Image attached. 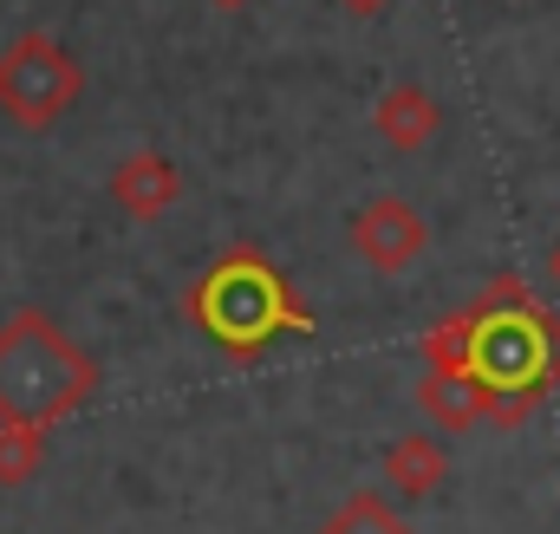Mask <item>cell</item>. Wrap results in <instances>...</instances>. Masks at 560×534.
Instances as JSON below:
<instances>
[{
	"label": "cell",
	"instance_id": "6da1fadb",
	"mask_svg": "<svg viewBox=\"0 0 560 534\" xmlns=\"http://www.w3.org/2000/svg\"><path fill=\"white\" fill-rule=\"evenodd\" d=\"M92 392H98V365L59 320H46L39 306H20L0 326V423L52 430Z\"/></svg>",
	"mask_w": 560,
	"mask_h": 534
},
{
	"label": "cell",
	"instance_id": "7a4b0ae2",
	"mask_svg": "<svg viewBox=\"0 0 560 534\" xmlns=\"http://www.w3.org/2000/svg\"><path fill=\"white\" fill-rule=\"evenodd\" d=\"M189 306H196V320H202L229 352H261L275 333H306V326H313L306 306L293 300V287H287L255 248H235L229 262L189 293Z\"/></svg>",
	"mask_w": 560,
	"mask_h": 534
},
{
	"label": "cell",
	"instance_id": "3957f363",
	"mask_svg": "<svg viewBox=\"0 0 560 534\" xmlns=\"http://www.w3.org/2000/svg\"><path fill=\"white\" fill-rule=\"evenodd\" d=\"M79 98L85 72L52 33H20L0 46V118H13L20 131H52Z\"/></svg>",
	"mask_w": 560,
	"mask_h": 534
},
{
	"label": "cell",
	"instance_id": "277c9868",
	"mask_svg": "<svg viewBox=\"0 0 560 534\" xmlns=\"http://www.w3.org/2000/svg\"><path fill=\"white\" fill-rule=\"evenodd\" d=\"M346 235H352V255L372 267V274H405V267H418L423 248H430V222H423L405 196H372V202L352 216Z\"/></svg>",
	"mask_w": 560,
	"mask_h": 534
},
{
	"label": "cell",
	"instance_id": "5b68a950",
	"mask_svg": "<svg viewBox=\"0 0 560 534\" xmlns=\"http://www.w3.org/2000/svg\"><path fill=\"white\" fill-rule=\"evenodd\" d=\"M176 196H183V170H176L163 150H131V156L112 170V202H118L125 216H138V222L170 216Z\"/></svg>",
	"mask_w": 560,
	"mask_h": 534
},
{
	"label": "cell",
	"instance_id": "8992f818",
	"mask_svg": "<svg viewBox=\"0 0 560 534\" xmlns=\"http://www.w3.org/2000/svg\"><path fill=\"white\" fill-rule=\"evenodd\" d=\"M418 410L436 423V430H476L489 410H495V392L476 379V372H423L418 379Z\"/></svg>",
	"mask_w": 560,
	"mask_h": 534
},
{
	"label": "cell",
	"instance_id": "52a82bcc",
	"mask_svg": "<svg viewBox=\"0 0 560 534\" xmlns=\"http://www.w3.org/2000/svg\"><path fill=\"white\" fill-rule=\"evenodd\" d=\"M372 131L385 137L392 150H423L430 137L443 131V105H436V92H423V85H392V92L372 105Z\"/></svg>",
	"mask_w": 560,
	"mask_h": 534
},
{
	"label": "cell",
	"instance_id": "ba28073f",
	"mask_svg": "<svg viewBox=\"0 0 560 534\" xmlns=\"http://www.w3.org/2000/svg\"><path fill=\"white\" fill-rule=\"evenodd\" d=\"M443 476H450V456H443V443L423 437V430L398 437V443L385 450V483H392L398 496H411V502H423Z\"/></svg>",
	"mask_w": 560,
	"mask_h": 534
},
{
	"label": "cell",
	"instance_id": "9c48e42d",
	"mask_svg": "<svg viewBox=\"0 0 560 534\" xmlns=\"http://www.w3.org/2000/svg\"><path fill=\"white\" fill-rule=\"evenodd\" d=\"M319 534H411V522H405L378 489H359V496H346V502L319 522Z\"/></svg>",
	"mask_w": 560,
	"mask_h": 534
},
{
	"label": "cell",
	"instance_id": "30bf717a",
	"mask_svg": "<svg viewBox=\"0 0 560 534\" xmlns=\"http://www.w3.org/2000/svg\"><path fill=\"white\" fill-rule=\"evenodd\" d=\"M469 352H476V306H463V313H450L443 326L423 333L430 372H469Z\"/></svg>",
	"mask_w": 560,
	"mask_h": 534
},
{
	"label": "cell",
	"instance_id": "8fae6325",
	"mask_svg": "<svg viewBox=\"0 0 560 534\" xmlns=\"http://www.w3.org/2000/svg\"><path fill=\"white\" fill-rule=\"evenodd\" d=\"M46 456V430L33 423H0V489H20Z\"/></svg>",
	"mask_w": 560,
	"mask_h": 534
},
{
	"label": "cell",
	"instance_id": "7c38bea8",
	"mask_svg": "<svg viewBox=\"0 0 560 534\" xmlns=\"http://www.w3.org/2000/svg\"><path fill=\"white\" fill-rule=\"evenodd\" d=\"M339 7H346V13H359V20H378L392 0H339Z\"/></svg>",
	"mask_w": 560,
	"mask_h": 534
},
{
	"label": "cell",
	"instance_id": "4fadbf2b",
	"mask_svg": "<svg viewBox=\"0 0 560 534\" xmlns=\"http://www.w3.org/2000/svg\"><path fill=\"white\" fill-rule=\"evenodd\" d=\"M209 7H215V13H235V7H248V0H209Z\"/></svg>",
	"mask_w": 560,
	"mask_h": 534
},
{
	"label": "cell",
	"instance_id": "5bb4252c",
	"mask_svg": "<svg viewBox=\"0 0 560 534\" xmlns=\"http://www.w3.org/2000/svg\"><path fill=\"white\" fill-rule=\"evenodd\" d=\"M548 274H555V287H560V242H555V255H548Z\"/></svg>",
	"mask_w": 560,
	"mask_h": 534
}]
</instances>
